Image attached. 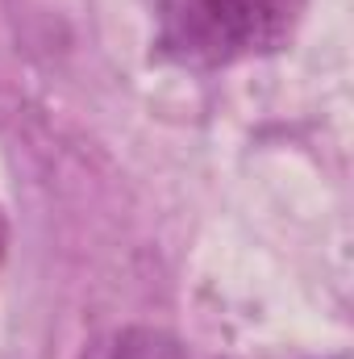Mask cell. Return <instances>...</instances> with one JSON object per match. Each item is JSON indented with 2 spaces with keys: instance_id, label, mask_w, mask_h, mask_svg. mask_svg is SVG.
Masks as SVG:
<instances>
[{
  "instance_id": "2",
  "label": "cell",
  "mask_w": 354,
  "mask_h": 359,
  "mask_svg": "<svg viewBox=\"0 0 354 359\" xmlns=\"http://www.w3.org/2000/svg\"><path fill=\"white\" fill-rule=\"evenodd\" d=\"M100 359H187L183 343L167 330H155V326H129L121 330Z\"/></svg>"
},
{
  "instance_id": "1",
  "label": "cell",
  "mask_w": 354,
  "mask_h": 359,
  "mask_svg": "<svg viewBox=\"0 0 354 359\" xmlns=\"http://www.w3.org/2000/svg\"><path fill=\"white\" fill-rule=\"evenodd\" d=\"M304 0H159V46L183 67H229L292 42Z\"/></svg>"
}]
</instances>
